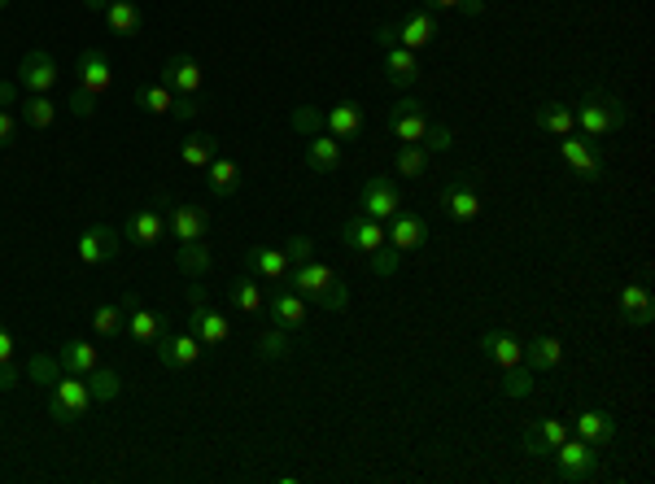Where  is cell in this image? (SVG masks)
<instances>
[{"mask_svg":"<svg viewBox=\"0 0 655 484\" xmlns=\"http://www.w3.org/2000/svg\"><path fill=\"white\" fill-rule=\"evenodd\" d=\"M284 284H289L293 293H302L306 301H315V310H345L350 306V284L337 280V271H332L328 262L311 258L302 266H289Z\"/></svg>","mask_w":655,"mask_h":484,"instance_id":"cell-1","label":"cell"},{"mask_svg":"<svg viewBox=\"0 0 655 484\" xmlns=\"http://www.w3.org/2000/svg\"><path fill=\"white\" fill-rule=\"evenodd\" d=\"M573 118H577V127L586 131V136H621V131L629 127V105L621 101V96L603 92V88H590L586 96H581Z\"/></svg>","mask_w":655,"mask_h":484,"instance_id":"cell-2","label":"cell"},{"mask_svg":"<svg viewBox=\"0 0 655 484\" xmlns=\"http://www.w3.org/2000/svg\"><path fill=\"white\" fill-rule=\"evenodd\" d=\"M92 410V393H88V380L83 375H62V380L49 389V415L53 423H62V428H70V423H79L83 415Z\"/></svg>","mask_w":655,"mask_h":484,"instance_id":"cell-3","label":"cell"},{"mask_svg":"<svg viewBox=\"0 0 655 484\" xmlns=\"http://www.w3.org/2000/svg\"><path fill=\"white\" fill-rule=\"evenodd\" d=\"M555 471H559V480L564 484H590L594 476H599V450L586 441H559L555 445Z\"/></svg>","mask_w":655,"mask_h":484,"instance_id":"cell-4","label":"cell"},{"mask_svg":"<svg viewBox=\"0 0 655 484\" xmlns=\"http://www.w3.org/2000/svg\"><path fill=\"white\" fill-rule=\"evenodd\" d=\"M442 210H446V219H455V223H472L476 214H481V188H476V175L472 171H463L455 175L450 184L442 188Z\"/></svg>","mask_w":655,"mask_h":484,"instance_id":"cell-5","label":"cell"},{"mask_svg":"<svg viewBox=\"0 0 655 484\" xmlns=\"http://www.w3.org/2000/svg\"><path fill=\"white\" fill-rule=\"evenodd\" d=\"M398 210H402V188L393 184V179L372 175V179H367V184L359 188V214H367V219L385 223V219H393Z\"/></svg>","mask_w":655,"mask_h":484,"instance_id":"cell-6","label":"cell"},{"mask_svg":"<svg viewBox=\"0 0 655 484\" xmlns=\"http://www.w3.org/2000/svg\"><path fill=\"white\" fill-rule=\"evenodd\" d=\"M188 332L201 341V349H214V345H228L232 341V323H228V314H219L214 306H206V297H197V301H188Z\"/></svg>","mask_w":655,"mask_h":484,"instance_id":"cell-7","label":"cell"},{"mask_svg":"<svg viewBox=\"0 0 655 484\" xmlns=\"http://www.w3.org/2000/svg\"><path fill=\"white\" fill-rule=\"evenodd\" d=\"M57 62H53V53H44V48H31L27 57L18 62V88H27L31 96H49L57 88Z\"/></svg>","mask_w":655,"mask_h":484,"instance_id":"cell-8","label":"cell"},{"mask_svg":"<svg viewBox=\"0 0 655 484\" xmlns=\"http://www.w3.org/2000/svg\"><path fill=\"white\" fill-rule=\"evenodd\" d=\"M271 314V323L284 332H297V328H306V319H311V301H306L302 293H293L289 284H280L276 293L267 297V306H262Z\"/></svg>","mask_w":655,"mask_h":484,"instance_id":"cell-9","label":"cell"},{"mask_svg":"<svg viewBox=\"0 0 655 484\" xmlns=\"http://www.w3.org/2000/svg\"><path fill=\"white\" fill-rule=\"evenodd\" d=\"M118 249H123V236H118L110 223H92L88 232L79 236V245H75V253H79V262H83V266L114 262V258H118Z\"/></svg>","mask_w":655,"mask_h":484,"instance_id":"cell-10","label":"cell"},{"mask_svg":"<svg viewBox=\"0 0 655 484\" xmlns=\"http://www.w3.org/2000/svg\"><path fill=\"white\" fill-rule=\"evenodd\" d=\"M389 131H393V140H402V144H420L424 131H428L424 101H415V96H402V101L389 110Z\"/></svg>","mask_w":655,"mask_h":484,"instance_id":"cell-11","label":"cell"},{"mask_svg":"<svg viewBox=\"0 0 655 484\" xmlns=\"http://www.w3.org/2000/svg\"><path fill=\"white\" fill-rule=\"evenodd\" d=\"M153 345H158V362L166 371H184V367H193V362L201 358V341L188 328L184 332H166L162 328V336Z\"/></svg>","mask_w":655,"mask_h":484,"instance_id":"cell-12","label":"cell"},{"mask_svg":"<svg viewBox=\"0 0 655 484\" xmlns=\"http://www.w3.org/2000/svg\"><path fill=\"white\" fill-rule=\"evenodd\" d=\"M389 227H385V240L398 253H411V249H424L428 245V223L420 219L415 210H398L393 219H385Z\"/></svg>","mask_w":655,"mask_h":484,"instance_id":"cell-13","label":"cell"},{"mask_svg":"<svg viewBox=\"0 0 655 484\" xmlns=\"http://www.w3.org/2000/svg\"><path fill=\"white\" fill-rule=\"evenodd\" d=\"M123 310H127V323H123V332L131 336L136 345H153L162 336V328H166V319L158 310H149V306H140V297H123Z\"/></svg>","mask_w":655,"mask_h":484,"instance_id":"cell-14","label":"cell"},{"mask_svg":"<svg viewBox=\"0 0 655 484\" xmlns=\"http://www.w3.org/2000/svg\"><path fill=\"white\" fill-rule=\"evenodd\" d=\"M201 66L188 53H171L162 62V88H171L175 96H197L201 92Z\"/></svg>","mask_w":655,"mask_h":484,"instance_id":"cell-15","label":"cell"},{"mask_svg":"<svg viewBox=\"0 0 655 484\" xmlns=\"http://www.w3.org/2000/svg\"><path fill=\"white\" fill-rule=\"evenodd\" d=\"M559 157H564L568 166L577 171V179H586V184H594V179L603 175V153L594 149L590 140H577V136H559Z\"/></svg>","mask_w":655,"mask_h":484,"instance_id":"cell-16","label":"cell"},{"mask_svg":"<svg viewBox=\"0 0 655 484\" xmlns=\"http://www.w3.org/2000/svg\"><path fill=\"white\" fill-rule=\"evenodd\" d=\"M166 232L175 240H206L210 236V210H201V205H166Z\"/></svg>","mask_w":655,"mask_h":484,"instance_id":"cell-17","label":"cell"},{"mask_svg":"<svg viewBox=\"0 0 655 484\" xmlns=\"http://www.w3.org/2000/svg\"><path fill=\"white\" fill-rule=\"evenodd\" d=\"M75 79H79V88H83V92H92V96L110 92V83H114L110 57H105L101 48H83L79 62H75Z\"/></svg>","mask_w":655,"mask_h":484,"instance_id":"cell-18","label":"cell"},{"mask_svg":"<svg viewBox=\"0 0 655 484\" xmlns=\"http://www.w3.org/2000/svg\"><path fill=\"white\" fill-rule=\"evenodd\" d=\"M442 35V27H437V14L433 9H411L407 18L398 22V44L411 48V53H420V48H428Z\"/></svg>","mask_w":655,"mask_h":484,"instance_id":"cell-19","label":"cell"},{"mask_svg":"<svg viewBox=\"0 0 655 484\" xmlns=\"http://www.w3.org/2000/svg\"><path fill=\"white\" fill-rule=\"evenodd\" d=\"M385 83L398 92L415 88V83H420V53H411V48H402V44L385 48Z\"/></svg>","mask_w":655,"mask_h":484,"instance_id":"cell-20","label":"cell"},{"mask_svg":"<svg viewBox=\"0 0 655 484\" xmlns=\"http://www.w3.org/2000/svg\"><path fill=\"white\" fill-rule=\"evenodd\" d=\"M363 127H367V114H363L359 101H337L324 114V131H328L332 140H359Z\"/></svg>","mask_w":655,"mask_h":484,"instance_id":"cell-21","label":"cell"},{"mask_svg":"<svg viewBox=\"0 0 655 484\" xmlns=\"http://www.w3.org/2000/svg\"><path fill=\"white\" fill-rule=\"evenodd\" d=\"M341 240L363 253H376L380 245H385V223L367 219V214H350V219L341 223Z\"/></svg>","mask_w":655,"mask_h":484,"instance_id":"cell-22","label":"cell"},{"mask_svg":"<svg viewBox=\"0 0 655 484\" xmlns=\"http://www.w3.org/2000/svg\"><path fill=\"white\" fill-rule=\"evenodd\" d=\"M123 236H127V245H140V249H153L158 240L166 236V219L158 210H131V219L123 227Z\"/></svg>","mask_w":655,"mask_h":484,"instance_id":"cell-23","label":"cell"},{"mask_svg":"<svg viewBox=\"0 0 655 484\" xmlns=\"http://www.w3.org/2000/svg\"><path fill=\"white\" fill-rule=\"evenodd\" d=\"M577 437L594 445V450H603V445L616 441V415L612 410H581L577 415Z\"/></svg>","mask_w":655,"mask_h":484,"instance_id":"cell-24","label":"cell"},{"mask_svg":"<svg viewBox=\"0 0 655 484\" xmlns=\"http://www.w3.org/2000/svg\"><path fill=\"white\" fill-rule=\"evenodd\" d=\"M520 362L529 371H555L564 362V345H559V336H533L520 345Z\"/></svg>","mask_w":655,"mask_h":484,"instance_id":"cell-25","label":"cell"},{"mask_svg":"<svg viewBox=\"0 0 655 484\" xmlns=\"http://www.w3.org/2000/svg\"><path fill=\"white\" fill-rule=\"evenodd\" d=\"M621 319L634 323V328H647L655 319V297L647 284H625L621 288Z\"/></svg>","mask_w":655,"mask_h":484,"instance_id":"cell-26","label":"cell"},{"mask_svg":"<svg viewBox=\"0 0 655 484\" xmlns=\"http://www.w3.org/2000/svg\"><path fill=\"white\" fill-rule=\"evenodd\" d=\"M568 437V428L559 419H542V423H533V428H524V454H533V458H551L555 454V445Z\"/></svg>","mask_w":655,"mask_h":484,"instance_id":"cell-27","label":"cell"},{"mask_svg":"<svg viewBox=\"0 0 655 484\" xmlns=\"http://www.w3.org/2000/svg\"><path fill=\"white\" fill-rule=\"evenodd\" d=\"M306 166H311L315 175H332V171H341V140H332L328 131L311 136V140H306Z\"/></svg>","mask_w":655,"mask_h":484,"instance_id":"cell-28","label":"cell"},{"mask_svg":"<svg viewBox=\"0 0 655 484\" xmlns=\"http://www.w3.org/2000/svg\"><path fill=\"white\" fill-rule=\"evenodd\" d=\"M175 266H180L184 280H201V275H210L214 253H210L206 240H184V245L175 249Z\"/></svg>","mask_w":655,"mask_h":484,"instance_id":"cell-29","label":"cell"},{"mask_svg":"<svg viewBox=\"0 0 655 484\" xmlns=\"http://www.w3.org/2000/svg\"><path fill=\"white\" fill-rule=\"evenodd\" d=\"M481 349H485V358L494 362V367H516L520 362V341L511 332H503V328H490V332H481Z\"/></svg>","mask_w":655,"mask_h":484,"instance_id":"cell-30","label":"cell"},{"mask_svg":"<svg viewBox=\"0 0 655 484\" xmlns=\"http://www.w3.org/2000/svg\"><path fill=\"white\" fill-rule=\"evenodd\" d=\"M206 184H210V192L214 197H236L241 192V166L232 162V157H214V162L206 166Z\"/></svg>","mask_w":655,"mask_h":484,"instance_id":"cell-31","label":"cell"},{"mask_svg":"<svg viewBox=\"0 0 655 484\" xmlns=\"http://www.w3.org/2000/svg\"><path fill=\"white\" fill-rule=\"evenodd\" d=\"M245 266H249L254 275H262V280H284L293 262H289V253H284V249H267V245H258V249H249Z\"/></svg>","mask_w":655,"mask_h":484,"instance_id":"cell-32","label":"cell"},{"mask_svg":"<svg viewBox=\"0 0 655 484\" xmlns=\"http://www.w3.org/2000/svg\"><path fill=\"white\" fill-rule=\"evenodd\" d=\"M105 27L114 35H140V27H145L140 5L136 0H110V5H105Z\"/></svg>","mask_w":655,"mask_h":484,"instance_id":"cell-33","label":"cell"},{"mask_svg":"<svg viewBox=\"0 0 655 484\" xmlns=\"http://www.w3.org/2000/svg\"><path fill=\"white\" fill-rule=\"evenodd\" d=\"M57 362H62V371H70V375H88L101 362V354L92 341H66L57 349Z\"/></svg>","mask_w":655,"mask_h":484,"instance_id":"cell-34","label":"cell"},{"mask_svg":"<svg viewBox=\"0 0 655 484\" xmlns=\"http://www.w3.org/2000/svg\"><path fill=\"white\" fill-rule=\"evenodd\" d=\"M214 157H219V140L206 136V131L188 136V140H184V149H180V162H184V166H193V171H206Z\"/></svg>","mask_w":655,"mask_h":484,"instance_id":"cell-35","label":"cell"},{"mask_svg":"<svg viewBox=\"0 0 655 484\" xmlns=\"http://www.w3.org/2000/svg\"><path fill=\"white\" fill-rule=\"evenodd\" d=\"M83 380H88V393H92V406H105V402H114V397L118 393H123V380H118V371L114 367H101V362H97V367H92L88 375H83Z\"/></svg>","mask_w":655,"mask_h":484,"instance_id":"cell-36","label":"cell"},{"mask_svg":"<svg viewBox=\"0 0 655 484\" xmlns=\"http://www.w3.org/2000/svg\"><path fill=\"white\" fill-rule=\"evenodd\" d=\"M533 123H538L546 136H573V127H577V118H573V110L568 105H542L538 114H533Z\"/></svg>","mask_w":655,"mask_h":484,"instance_id":"cell-37","label":"cell"},{"mask_svg":"<svg viewBox=\"0 0 655 484\" xmlns=\"http://www.w3.org/2000/svg\"><path fill=\"white\" fill-rule=\"evenodd\" d=\"M228 297H232V306L241 310V314H262V306H267V297H262V288L249 280V275H241V280H232L228 284Z\"/></svg>","mask_w":655,"mask_h":484,"instance_id":"cell-38","label":"cell"},{"mask_svg":"<svg viewBox=\"0 0 655 484\" xmlns=\"http://www.w3.org/2000/svg\"><path fill=\"white\" fill-rule=\"evenodd\" d=\"M18 118L31 131H49L53 118H57V105L49 101V96H27V101H22V110H18Z\"/></svg>","mask_w":655,"mask_h":484,"instance_id":"cell-39","label":"cell"},{"mask_svg":"<svg viewBox=\"0 0 655 484\" xmlns=\"http://www.w3.org/2000/svg\"><path fill=\"white\" fill-rule=\"evenodd\" d=\"M428 157H433V153H428L424 144H402V149L393 153V171L407 175V179H420L428 171Z\"/></svg>","mask_w":655,"mask_h":484,"instance_id":"cell-40","label":"cell"},{"mask_svg":"<svg viewBox=\"0 0 655 484\" xmlns=\"http://www.w3.org/2000/svg\"><path fill=\"white\" fill-rule=\"evenodd\" d=\"M136 105H140L145 114H171L175 92L162 88V83H149V88H136Z\"/></svg>","mask_w":655,"mask_h":484,"instance_id":"cell-41","label":"cell"},{"mask_svg":"<svg viewBox=\"0 0 655 484\" xmlns=\"http://www.w3.org/2000/svg\"><path fill=\"white\" fill-rule=\"evenodd\" d=\"M27 375H31V380L35 384H40V389H53V384L57 380H62V362H57V354H35L31 362H27Z\"/></svg>","mask_w":655,"mask_h":484,"instance_id":"cell-42","label":"cell"},{"mask_svg":"<svg viewBox=\"0 0 655 484\" xmlns=\"http://www.w3.org/2000/svg\"><path fill=\"white\" fill-rule=\"evenodd\" d=\"M289 354H293V341H289V332H284V328H271V332L258 336V358L280 362V358H289Z\"/></svg>","mask_w":655,"mask_h":484,"instance_id":"cell-43","label":"cell"},{"mask_svg":"<svg viewBox=\"0 0 655 484\" xmlns=\"http://www.w3.org/2000/svg\"><path fill=\"white\" fill-rule=\"evenodd\" d=\"M289 127L297 131V136H319L324 131V110H315V105H293V114H289Z\"/></svg>","mask_w":655,"mask_h":484,"instance_id":"cell-44","label":"cell"},{"mask_svg":"<svg viewBox=\"0 0 655 484\" xmlns=\"http://www.w3.org/2000/svg\"><path fill=\"white\" fill-rule=\"evenodd\" d=\"M498 393H503V397H529L533 393V371L524 367V362L507 367L503 371V384H498Z\"/></svg>","mask_w":655,"mask_h":484,"instance_id":"cell-45","label":"cell"},{"mask_svg":"<svg viewBox=\"0 0 655 484\" xmlns=\"http://www.w3.org/2000/svg\"><path fill=\"white\" fill-rule=\"evenodd\" d=\"M123 323H127L123 306H97V314H92V332L97 336H123Z\"/></svg>","mask_w":655,"mask_h":484,"instance_id":"cell-46","label":"cell"},{"mask_svg":"<svg viewBox=\"0 0 655 484\" xmlns=\"http://www.w3.org/2000/svg\"><path fill=\"white\" fill-rule=\"evenodd\" d=\"M424 149L428 153H446L450 144H455V127H446V123H428V131H424Z\"/></svg>","mask_w":655,"mask_h":484,"instance_id":"cell-47","label":"cell"},{"mask_svg":"<svg viewBox=\"0 0 655 484\" xmlns=\"http://www.w3.org/2000/svg\"><path fill=\"white\" fill-rule=\"evenodd\" d=\"M398 262H402V253L393 249L389 240H385V245H380V249L372 253V271L380 275V280H389V275H398Z\"/></svg>","mask_w":655,"mask_h":484,"instance_id":"cell-48","label":"cell"},{"mask_svg":"<svg viewBox=\"0 0 655 484\" xmlns=\"http://www.w3.org/2000/svg\"><path fill=\"white\" fill-rule=\"evenodd\" d=\"M284 253H289V262H293V266H302V262H311V258H315V245H311L306 236H289V240H284Z\"/></svg>","mask_w":655,"mask_h":484,"instance_id":"cell-49","label":"cell"},{"mask_svg":"<svg viewBox=\"0 0 655 484\" xmlns=\"http://www.w3.org/2000/svg\"><path fill=\"white\" fill-rule=\"evenodd\" d=\"M92 101H97V96H92V92L75 88V92H70V114H75V118H83V123H88V118H92Z\"/></svg>","mask_w":655,"mask_h":484,"instance_id":"cell-50","label":"cell"},{"mask_svg":"<svg viewBox=\"0 0 655 484\" xmlns=\"http://www.w3.org/2000/svg\"><path fill=\"white\" fill-rule=\"evenodd\" d=\"M171 114L180 118V123H193V118H197V96H175Z\"/></svg>","mask_w":655,"mask_h":484,"instance_id":"cell-51","label":"cell"},{"mask_svg":"<svg viewBox=\"0 0 655 484\" xmlns=\"http://www.w3.org/2000/svg\"><path fill=\"white\" fill-rule=\"evenodd\" d=\"M14 136H18V118L9 114V110H0V149H9Z\"/></svg>","mask_w":655,"mask_h":484,"instance_id":"cell-52","label":"cell"},{"mask_svg":"<svg viewBox=\"0 0 655 484\" xmlns=\"http://www.w3.org/2000/svg\"><path fill=\"white\" fill-rule=\"evenodd\" d=\"M376 44L380 48H393V44H398V22H376Z\"/></svg>","mask_w":655,"mask_h":484,"instance_id":"cell-53","label":"cell"},{"mask_svg":"<svg viewBox=\"0 0 655 484\" xmlns=\"http://www.w3.org/2000/svg\"><path fill=\"white\" fill-rule=\"evenodd\" d=\"M9 389H18V367L14 362H0V393H9Z\"/></svg>","mask_w":655,"mask_h":484,"instance_id":"cell-54","label":"cell"},{"mask_svg":"<svg viewBox=\"0 0 655 484\" xmlns=\"http://www.w3.org/2000/svg\"><path fill=\"white\" fill-rule=\"evenodd\" d=\"M0 362H14V332L0 323Z\"/></svg>","mask_w":655,"mask_h":484,"instance_id":"cell-55","label":"cell"},{"mask_svg":"<svg viewBox=\"0 0 655 484\" xmlns=\"http://www.w3.org/2000/svg\"><path fill=\"white\" fill-rule=\"evenodd\" d=\"M9 105H18V83L0 79V110H9Z\"/></svg>","mask_w":655,"mask_h":484,"instance_id":"cell-56","label":"cell"},{"mask_svg":"<svg viewBox=\"0 0 655 484\" xmlns=\"http://www.w3.org/2000/svg\"><path fill=\"white\" fill-rule=\"evenodd\" d=\"M459 14H468V18H481V14H485V0H459Z\"/></svg>","mask_w":655,"mask_h":484,"instance_id":"cell-57","label":"cell"},{"mask_svg":"<svg viewBox=\"0 0 655 484\" xmlns=\"http://www.w3.org/2000/svg\"><path fill=\"white\" fill-rule=\"evenodd\" d=\"M428 9H459V0H424Z\"/></svg>","mask_w":655,"mask_h":484,"instance_id":"cell-58","label":"cell"},{"mask_svg":"<svg viewBox=\"0 0 655 484\" xmlns=\"http://www.w3.org/2000/svg\"><path fill=\"white\" fill-rule=\"evenodd\" d=\"M83 5H88L92 14H105V5H110V0H83Z\"/></svg>","mask_w":655,"mask_h":484,"instance_id":"cell-59","label":"cell"},{"mask_svg":"<svg viewBox=\"0 0 655 484\" xmlns=\"http://www.w3.org/2000/svg\"><path fill=\"white\" fill-rule=\"evenodd\" d=\"M9 5H14V0H0V9H9Z\"/></svg>","mask_w":655,"mask_h":484,"instance_id":"cell-60","label":"cell"}]
</instances>
